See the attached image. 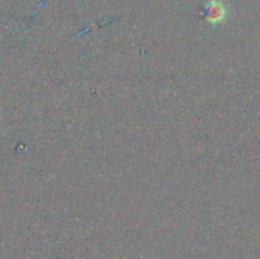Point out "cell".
<instances>
[{"label": "cell", "instance_id": "1", "mask_svg": "<svg viewBox=\"0 0 260 259\" xmlns=\"http://www.w3.org/2000/svg\"><path fill=\"white\" fill-rule=\"evenodd\" d=\"M205 17L206 20L211 24H218L222 23L223 20L228 17V9H226L225 4L218 0H211L207 3L205 10Z\"/></svg>", "mask_w": 260, "mask_h": 259}]
</instances>
